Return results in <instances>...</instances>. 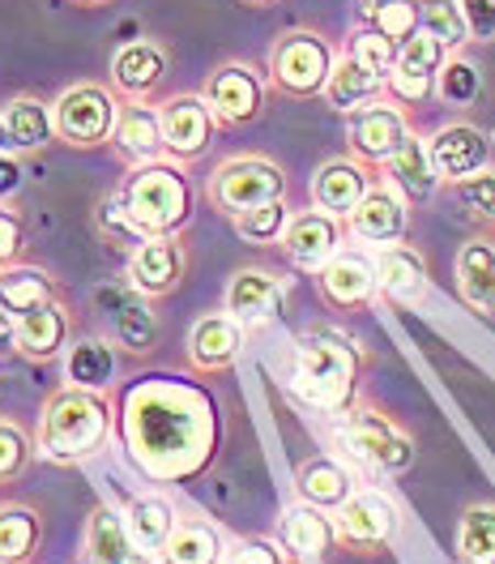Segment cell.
<instances>
[{"label": "cell", "instance_id": "cell-1", "mask_svg": "<svg viewBox=\"0 0 495 564\" xmlns=\"http://www.w3.org/2000/svg\"><path fill=\"white\" fill-rule=\"evenodd\" d=\"M116 432L150 484H188L218 458L222 411L197 381L150 377L120 393Z\"/></svg>", "mask_w": 495, "mask_h": 564}, {"label": "cell", "instance_id": "cell-2", "mask_svg": "<svg viewBox=\"0 0 495 564\" xmlns=\"http://www.w3.org/2000/svg\"><path fill=\"white\" fill-rule=\"evenodd\" d=\"M116 432V402L103 389L65 386L52 389L38 411V458L52 466H81L107 449V436Z\"/></svg>", "mask_w": 495, "mask_h": 564}, {"label": "cell", "instance_id": "cell-3", "mask_svg": "<svg viewBox=\"0 0 495 564\" xmlns=\"http://www.w3.org/2000/svg\"><path fill=\"white\" fill-rule=\"evenodd\" d=\"M363 368L367 355L359 351L338 329H308L295 338V368H290V389L324 415H346L359 402L363 389Z\"/></svg>", "mask_w": 495, "mask_h": 564}, {"label": "cell", "instance_id": "cell-4", "mask_svg": "<svg viewBox=\"0 0 495 564\" xmlns=\"http://www.w3.org/2000/svg\"><path fill=\"white\" fill-rule=\"evenodd\" d=\"M120 206L129 210L133 227L150 236H184L193 214H197V188L184 172V163L158 159V163H138L120 184Z\"/></svg>", "mask_w": 495, "mask_h": 564}, {"label": "cell", "instance_id": "cell-5", "mask_svg": "<svg viewBox=\"0 0 495 564\" xmlns=\"http://www.w3.org/2000/svg\"><path fill=\"white\" fill-rule=\"evenodd\" d=\"M338 436L351 449L354 462H363L367 470H376L385 479H397V475L415 470V462H419L415 436L393 415H385L381 406H372L363 398L354 402L346 415H338Z\"/></svg>", "mask_w": 495, "mask_h": 564}, {"label": "cell", "instance_id": "cell-6", "mask_svg": "<svg viewBox=\"0 0 495 564\" xmlns=\"http://www.w3.org/2000/svg\"><path fill=\"white\" fill-rule=\"evenodd\" d=\"M286 193H290V180L283 163H274L270 154H231L213 167L206 184V197L222 218H240L265 202H283Z\"/></svg>", "mask_w": 495, "mask_h": 564}, {"label": "cell", "instance_id": "cell-7", "mask_svg": "<svg viewBox=\"0 0 495 564\" xmlns=\"http://www.w3.org/2000/svg\"><path fill=\"white\" fill-rule=\"evenodd\" d=\"M338 65L333 43L320 31H283L270 47V86L286 99H317Z\"/></svg>", "mask_w": 495, "mask_h": 564}, {"label": "cell", "instance_id": "cell-8", "mask_svg": "<svg viewBox=\"0 0 495 564\" xmlns=\"http://www.w3.org/2000/svg\"><path fill=\"white\" fill-rule=\"evenodd\" d=\"M124 99L99 86V82H77L69 90H61V99L52 104L56 116V141H65L69 150H103L116 138Z\"/></svg>", "mask_w": 495, "mask_h": 564}, {"label": "cell", "instance_id": "cell-9", "mask_svg": "<svg viewBox=\"0 0 495 564\" xmlns=\"http://www.w3.org/2000/svg\"><path fill=\"white\" fill-rule=\"evenodd\" d=\"M333 522H338V547L354 556H381L397 543L406 513L397 496L385 488H354L351 500L333 509Z\"/></svg>", "mask_w": 495, "mask_h": 564}, {"label": "cell", "instance_id": "cell-10", "mask_svg": "<svg viewBox=\"0 0 495 564\" xmlns=\"http://www.w3.org/2000/svg\"><path fill=\"white\" fill-rule=\"evenodd\" d=\"M410 133L415 129H410L406 107L397 104V99H389V95L346 116V150H351L354 159L372 163V167H385Z\"/></svg>", "mask_w": 495, "mask_h": 564}, {"label": "cell", "instance_id": "cell-11", "mask_svg": "<svg viewBox=\"0 0 495 564\" xmlns=\"http://www.w3.org/2000/svg\"><path fill=\"white\" fill-rule=\"evenodd\" d=\"M201 99L210 104L218 124L244 129V124L265 116V77L244 61H227V65L210 69L206 86H201Z\"/></svg>", "mask_w": 495, "mask_h": 564}, {"label": "cell", "instance_id": "cell-12", "mask_svg": "<svg viewBox=\"0 0 495 564\" xmlns=\"http://www.w3.org/2000/svg\"><path fill=\"white\" fill-rule=\"evenodd\" d=\"M188 279V245L184 236H150L129 252L124 282L145 300H167Z\"/></svg>", "mask_w": 495, "mask_h": 564}, {"label": "cell", "instance_id": "cell-13", "mask_svg": "<svg viewBox=\"0 0 495 564\" xmlns=\"http://www.w3.org/2000/svg\"><path fill=\"white\" fill-rule=\"evenodd\" d=\"M342 240H346V218H338V214L329 210H295L290 214V227H286L283 236V257L290 270H299V274H312L317 279L320 270L342 252Z\"/></svg>", "mask_w": 495, "mask_h": 564}, {"label": "cell", "instance_id": "cell-14", "mask_svg": "<svg viewBox=\"0 0 495 564\" xmlns=\"http://www.w3.org/2000/svg\"><path fill=\"white\" fill-rule=\"evenodd\" d=\"M167 73H172V52L158 39H129L124 47H116L107 82L124 104H154Z\"/></svg>", "mask_w": 495, "mask_h": 564}, {"label": "cell", "instance_id": "cell-15", "mask_svg": "<svg viewBox=\"0 0 495 564\" xmlns=\"http://www.w3.org/2000/svg\"><path fill=\"white\" fill-rule=\"evenodd\" d=\"M286 295H290V279L286 274L270 270V265H244L227 282L222 308L240 321L244 329H261V325L283 317Z\"/></svg>", "mask_w": 495, "mask_h": 564}, {"label": "cell", "instance_id": "cell-16", "mask_svg": "<svg viewBox=\"0 0 495 564\" xmlns=\"http://www.w3.org/2000/svg\"><path fill=\"white\" fill-rule=\"evenodd\" d=\"M346 236L367 248L406 245V236H410V202L381 176L367 188V197L346 214Z\"/></svg>", "mask_w": 495, "mask_h": 564}, {"label": "cell", "instance_id": "cell-17", "mask_svg": "<svg viewBox=\"0 0 495 564\" xmlns=\"http://www.w3.org/2000/svg\"><path fill=\"white\" fill-rule=\"evenodd\" d=\"M95 300L103 304V317H107V338L129 355H150L158 347V313L150 308L154 300L138 295L129 282L120 286H103L95 291Z\"/></svg>", "mask_w": 495, "mask_h": 564}, {"label": "cell", "instance_id": "cell-18", "mask_svg": "<svg viewBox=\"0 0 495 564\" xmlns=\"http://www.w3.org/2000/svg\"><path fill=\"white\" fill-rule=\"evenodd\" d=\"M158 120H163V145L172 163H197L213 145L218 133V116L201 95H172L158 104Z\"/></svg>", "mask_w": 495, "mask_h": 564}, {"label": "cell", "instance_id": "cell-19", "mask_svg": "<svg viewBox=\"0 0 495 564\" xmlns=\"http://www.w3.org/2000/svg\"><path fill=\"white\" fill-rule=\"evenodd\" d=\"M427 150H431V163H436L440 184H458V180H470L479 176V172H487V167H495L492 138L479 124H470V120L440 124L427 138Z\"/></svg>", "mask_w": 495, "mask_h": 564}, {"label": "cell", "instance_id": "cell-20", "mask_svg": "<svg viewBox=\"0 0 495 564\" xmlns=\"http://www.w3.org/2000/svg\"><path fill=\"white\" fill-rule=\"evenodd\" d=\"M317 291L333 313L367 308L372 300H381V286H376V252H367V248H342V252L317 274Z\"/></svg>", "mask_w": 495, "mask_h": 564}, {"label": "cell", "instance_id": "cell-21", "mask_svg": "<svg viewBox=\"0 0 495 564\" xmlns=\"http://www.w3.org/2000/svg\"><path fill=\"white\" fill-rule=\"evenodd\" d=\"M449 56H453V52L436 35L415 31V35L397 47V65H393V73H389V99H397L402 107L436 99V77H440Z\"/></svg>", "mask_w": 495, "mask_h": 564}, {"label": "cell", "instance_id": "cell-22", "mask_svg": "<svg viewBox=\"0 0 495 564\" xmlns=\"http://www.w3.org/2000/svg\"><path fill=\"white\" fill-rule=\"evenodd\" d=\"M244 338L248 329L227 308L197 317L193 329H188V343H184L188 368L197 377H222V372H231L240 364V355H244Z\"/></svg>", "mask_w": 495, "mask_h": 564}, {"label": "cell", "instance_id": "cell-23", "mask_svg": "<svg viewBox=\"0 0 495 564\" xmlns=\"http://www.w3.org/2000/svg\"><path fill=\"white\" fill-rule=\"evenodd\" d=\"M376 180H381V167H372V163H363V159H354V154H342V159L320 163L312 184H308V197H312L317 210H329V214H338V218H346V214L367 197V188H372Z\"/></svg>", "mask_w": 495, "mask_h": 564}, {"label": "cell", "instance_id": "cell-24", "mask_svg": "<svg viewBox=\"0 0 495 564\" xmlns=\"http://www.w3.org/2000/svg\"><path fill=\"white\" fill-rule=\"evenodd\" d=\"M376 286H381V300H385V304L419 308L427 295H431L427 257L410 245L376 248Z\"/></svg>", "mask_w": 495, "mask_h": 564}, {"label": "cell", "instance_id": "cell-25", "mask_svg": "<svg viewBox=\"0 0 495 564\" xmlns=\"http://www.w3.org/2000/svg\"><path fill=\"white\" fill-rule=\"evenodd\" d=\"M77 329V313H73L69 300H56V304H43L35 313H22L18 317V355L31 359V364H52L69 351V338Z\"/></svg>", "mask_w": 495, "mask_h": 564}, {"label": "cell", "instance_id": "cell-26", "mask_svg": "<svg viewBox=\"0 0 495 564\" xmlns=\"http://www.w3.org/2000/svg\"><path fill=\"white\" fill-rule=\"evenodd\" d=\"M77 564H154L150 552L133 543V534L124 527V513H116L111 505H95L86 530H81V552Z\"/></svg>", "mask_w": 495, "mask_h": 564}, {"label": "cell", "instance_id": "cell-27", "mask_svg": "<svg viewBox=\"0 0 495 564\" xmlns=\"http://www.w3.org/2000/svg\"><path fill=\"white\" fill-rule=\"evenodd\" d=\"M278 539H283L286 552L299 564L324 561L338 547V522H333L329 509L308 505V500H295V505H286L283 518H278Z\"/></svg>", "mask_w": 495, "mask_h": 564}, {"label": "cell", "instance_id": "cell-28", "mask_svg": "<svg viewBox=\"0 0 495 564\" xmlns=\"http://www.w3.org/2000/svg\"><path fill=\"white\" fill-rule=\"evenodd\" d=\"M458 295L461 304L479 317L495 321V240L492 236H474L458 248Z\"/></svg>", "mask_w": 495, "mask_h": 564}, {"label": "cell", "instance_id": "cell-29", "mask_svg": "<svg viewBox=\"0 0 495 564\" xmlns=\"http://www.w3.org/2000/svg\"><path fill=\"white\" fill-rule=\"evenodd\" d=\"M111 150L138 167V163H158L167 159V145H163V120H158V107L150 104H124L120 111V124H116V138Z\"/></svg>", "mask_w": 495, "mask_h": 564}, {"label": "cell", "instance_id": "cell-30", "mask_svg": "<svg viewBox=\"0 0 495 564\" xmlns=\"http://www.w3.org/2000/svg\"><path fill=\"white\" fill-rule=\"evenodd\" d=\"M381 176L389 180L393 188H397L410 206L431 202V197H436V188H440V176H436V163H431L427 138H419V133H410V138L402 141V150H397L389 163L381 167Z\"/></svg>", "mask_w": 495, "mask_h": 564}, {"label": "cell", "instance_id": "cell-31", "mask_svg": "<svg viewBox=\"0 0 495 564\" xmlns=\"http://www.w3.org/2000/svg\"><path fill=\"white\" fill-rule=\"evenodd\" d=\"M227 530L210 522V518H179L172 539L163 543L158 552V564H222L227 556Z\"/></svg>", "mask_w": 495, "mask_h": 564}, {"label": "cell", "instance_id": "cell-32", "mask_svg": "<svg viewBox=\"0 0 495 564\" xmlns=\"http://www.w3.org/2000/svg\"><path fill=\"white\" fill-rule=\"evenodd\" d=\"M385 95H389V77L372 73L367 65H359L351 52H342L338 65H333V73H329V86H324L320 99L333 107V111L351 116V111L376 104V99H385Z\"/></svg>", "mask_w": 495, "mask_h": 564}, {"label": "cell", "instance_id": "cell-33", "mask_svg": "<svg viewBox=\"0 0 495 564\" xmlns=\"http://www.w3.org/2000/svg\"><path fill=\"white\" fill-rule=\"evenodd\" d=\"M295 492L308 505H320V509H342L354 492V475L329 454H312L295 466Z\"/></svg>", "mask_w": 495, "mask_h": 564}, {"label": "cell", "instance_id": "cell-34", "mask_svg": "<svg viewBox=\"0 0 495 564\" xmlns=\"http://www.w3.org/2000/svg\"><path fill=\"white\" fill-rule=\"evenodd\" d=\"M56 300H65V286H61V279H56L52 270H43V265L18 261V265H9V270L0 274V304H4L13 317L35 313V308L56 304Z\"/></svg>", "mask_w": 495, "mask_h": 564}, {"label": "cell", "instance_id": "cell-35", "mask_svg": "<svg viewBox=\"0 0 495 564\" xmlns=\"http://www.w3.org/2000/svg\"><path fill=\"white\" fill-rule=\"evenodd\" d=\"M43 552V513L26 500H0V564H35Z\"/></svg>", "mask_w": 495, "mask_h": 564}, {"label": "cell", "instance_id": "cell-36", "mask_svg": "<svg viewBox=\"0 0 495 564\" xmlns=\"http://www.w3.org/2000/svg\"><path fill=\"white\" fill-rule=\"evenodd\" d=\"M4 111V129H9V141H13V154H43L52 141H56V116H52V104H43L35 95H18L0 107Z\"/></svg>", "mask_w": 495, "mask_h": 564}, {"label": "cell", "instance_id": "cell-37", "mask_svg": "<svg viewBox=\"0 0 495 564\" xmlns=\"http://www.w3.org/2000/svg\"><path fill=\"white\" fill-rule=\"evenodd\" d=\"M176 522H179L176 505L163 492H142L124 505V527L133 534V543H138L142 552H150V556L163 552V543L172 539Z\"/></svg>", "mask_w": 495, "mask_h": 564}, {"label": "cell", "instance_id": "cell-38", "mask_svg": "<svg viewBox=\"0 0 495 564\" xmlns=\"http://www.w3.org/2000/svg\"><path fill=\"white\" fill-rule=\"evenodd\" d=\"M116 372H120V355L111 338H77L65 351V381L81 389H116Z\"/></svg>", "mask_w": 495, "mask_h": 564}, {"label": "cell", "instance_id": "cell-39", "mask_svg": "<svg viewBox=\"0 0 495 564\" xmlns=\"http://www.w3.org/2000/svg\"><path fill=\"white\" fill-rule=\"evenodd\" d=\"M458 564H495V500H470L453 530Z\"/></svg>", "mask_w": 495, "mask_h": 564}, {"label": "cell", "instance_id": "cell-40", "mask_svg": "<svg viewBox=\"0 0 495 564\" xmlns=\"http://www.w3.org/2000/svg\"><path fill=\"white\" fill-rule=\"evenodd\" d=\"M35 458H38L35 436H31L18 420L0 415V492L13 488V484H22V479L31 475Z\"/></svg>", "mask_w": 495, "mask_h": 564}, {"label": "cell", "instance_id": "cell-41", "mask_svg": "<svg viewBox=\"0 0 495 564\" xmlns=\"http://www.w3.org/2000/svg\"><path fill=\"white\" fill-rule=\"evenodd\" d=\"M436 99L458 107V111H470V107L483 99V73H479V65H474L470 56L453 52V56L444 61L440 77H436Z\"/></svg>", "mask_w": 495, "mask_h": 564}, {"label": "cell", "instance_id": "cell-42", "mask_svg": "<svg viewBox=\"0 0 495 564\" xmlns=\"http://www.w3.org/2000/svg\"><path fill=\"white\" fill-rule=\"evenodd\" d=\"M231 227H235V236L252 248H278L286 236V227H290V206L283 202H265V206H256V210L240 214V218H231Z\"/></svg>", "mask_w": 495, "mask_h": 564}, {"label": "cell", "instance_id": "cell-43", "mask_svg": "<svg viewBox=\"0 0 495 564\" xmlns=\"http://www.w3.org/2000/svg\"><path fill=\"white\" fill-rule=\"evenodd\" d=\"M453 188V202H458V210L474 223V227H483L487 236H495V167L487 172H479V176L470 180H458V184H449Z\"/></svg>", "mask_w": 495, "mask_h": 564}, {"label": "cell", "instance_id": "cell-44", "mask_svg": "<svg viewBox=\"0 0 495 564\" xmlns=\"http://www.w3.org/2000/svg\"><path fill=\"white\" fill-rule=\"evenodd\" d=\"M419 31L436 35L449 52H461L470 43L465 18H461L458 0H419Z\"/></svg>", "mask_w": 495, "mask_h": 564}, {"label": "cell", "instance_id": "cell-45", "mask_svg": "<svg viewBox=\"0 0 495 564\" xmlns=\"http://www.w3.org/2000/svg\"><path fill=\"white\" fill-rule=\"evenodd\" d=\"M363 18H367L372 31H381V35L402 47L406 39L419 31V0H385V4L367 9Z\"/></svg>", "mask_w": 495, "mask_h": 564}, {"label": "cell", "instance_id": "cell-46", "mask_svg": "<svg viewBox=\"0 0 495 564\" xmlns=\"http://www.w3.org/2000/svg\"><path fill=\"white\" fill-rule=\"evenodd\" d=\"M222 564H299L290 552H286V543L274 534H244V539H231L227 543V556Z\"/></svg>", "mask_w": 495, "mask_h": 564}, {"label": "cell", "instance_id": "cell-47", "mask_svg": "<svg viewBox=\"0 0 495 564\" xmlns=\"http://www.w3.org/2000/svg\"><path fill=\"white\" fill-rule=\"evenodd\" d=\"M346 52H351L359 65H367L372 73H381V77H389L393 65H397V43L385 39L381 31H372V26L354 31L351 43H346Z\"/></svg>", "mask_w": 495, "mask_h": 564}, {"label": "cell", "instance_id": "cell-48", "mask_svg": "<svg viewBox=\"0 0 495 564\" xmlns=\"http://www.w3.org/2000/svg\"><path fill=\"white\" fill-rule=\"evenodd\" d=\"M95 223H99V231H103V240L111 248H129V252H133V248H138L145 240L142 231L133 227L129 210L120 206V193H116V197H103V202H99V210H95Z\"/></svg>", "mask_w": 495, "mask_h": 564}, {"label": "cell", "instance_id": "cell-49", "mask_svg": "<svg viewBox=\"0 0 495 564\" xmlns=\"http://www.w3.org/2000/svg\"><path fill=\"white\" fill-rule=\"evenodd\" d=\"M22 252H26V214L13 202H0V274L18 265Z\"/></svg>", "mask_w": 495, "mask_h": 564}, {"label": "cell", "instance_id": "cell-50", "mask_svg": "<svg viewBox=\"0 0 495 564\" xmlns=\"http://www.w3.org/2000/svg\"><path fill=\"white\" fill-rule=\"evenodd\" d=\"M470 43H495V0H458Z\"/></svg>", "mask_w": 495, "mask_h": 564}, {"label": "cell", "instance_id": "cell-51", "mask_svg": "<svg viewBox=\"0 0 495 564\" xmlns=\"http://www.w3.org/2000/svg\"><path fill=\"white\" fill-rule=\"evenodd\" d=\"M26 188V163L22 154H0V202H13Z\"/></svg>", "mask_w": 495, "mask_h": 564}, {"label": "cell", "instance_id": "cell-52", "mask_svg": "<svg viewBox=\"0 0 495 564\" xmlns=\"http://www.w3.org/2000/svg\"><path fill=\"white\" fill-rule=\"evenodd\" d=\"M9 355H18V317L0 304V359H9Z\"/></svg>", "mask_w": 495, "mask_h": 564}, {"label": "cell", "instance_id": "cell-53", "mask_svg": "<svg viewBox=\"0 0 495 564\" xmlns=\"http://www.w3.org/2000/svg\"><path fill=\"white\" fill-rule=\"evenodd\" d=\"M0 154H13V141H9V129H4V111H0Z\"/></svg>", "mask_w": 495, "mask_h": 564}, {"label": "cell", "instance_id": "cell-54", "mask_svg": "<svg viewBox=\"0 0 495 564\" xmlns=\"http://www.w3.org/2000/svg\"><path fill=\"white\" fill-rule=\"evenodd\" d=\"M248 9H274V4H283V0H240Z\"/></svg>", "mask_w": 495, "mask_h": 564}, {"label": "cell", "instance_id": "cell-55", "mask_svg": "<svg viewBox=\"0 0 495 564\" xmlns=\"http://www.w3.org/2000/svg\"><path fill=\"white\" fill-rule=\"evenodd\" d=\"M77 9H103V4H111V0H73Z\"/></svg>", "mask_w": 495, "mask_h": 564}, {"label": "cell", "instance_id": "cell-56", "mask_svg": "<svg viewBox=\"0 0 495 564\" xmlns=\"http://www.w3.org/2000/svg\"><path fill=\"white\" fill-rule=\"evenodd\" d=\"M376 4H385V0H359V9L367 13V9H376Z\"/></svg>", "mask_w": 495, "mask_h": 564}]
</instances>
